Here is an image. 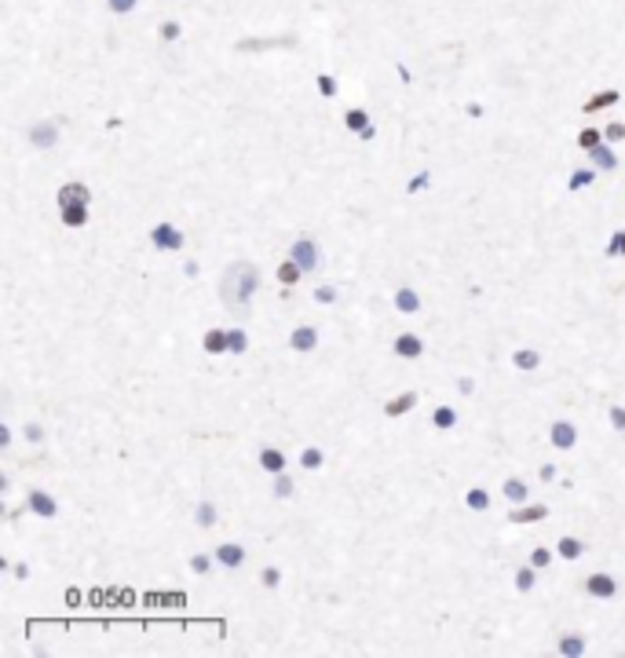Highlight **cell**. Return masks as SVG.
<instances>
[{"mask_svg": "<svg viewBox=\"0 0 625 658\" xmlns=\"http://www.w3.org/2000/svg\"><path fill=\"white\" fill-rule=\"evenodd\" d=\"M260 293V271L256 264L249 260H238L223 271V282H220V296L227 307H234V311H245L252 304V296Z\"/></svg>", "mask_w": 625, "mask_h": 658, "instance_id": "cell-1", "label": "cell"}, {"mask_svg": "<svg viewBox=\"0 0 625 658\" xmlns=\"http://www.w3.org/2000/svg\"><path fill=\"white\" fill-rule=\"evenodd\" d=\"M150 245H154L158 253H180L187 245V235L176 223H154L150 227Z\"/></svg>", "mask_w": 625, "mask_h": 658, "instance_id": "cell-2", "label": "cell"}, {"mask_svg": "<svg viewBox=\"0 0 625 658\" xmlns=\"http://www.w3.org/2000/svg\"><path fill=\"white\" fill-rule=\"evenodd\" d=\"M26 509L37 515V520H55V515H59V501L48 494V490L30 486V490H26Z\"/></svg>", "mask_w": 625, "mask_h": 658, "instance_id": "cell-3", "label": "cell"}, {"mask_svg": "<svg viewBox=\"0 0 625 658\" xmlns=\"http://www.w3.org/2000/svg\"><path fill=\"white\" fill-rule=\"evenodd\" d=\"M289 256L304 267V275H311V271L322 267V253H318V245L311 238H297V241H292V249H289Z\"/></svg>", "mask_w": 625, "mask_h": 658, "instance_id": "cell-4", "label": "cell"}, {"mask_svg": "<svg viewBox=\"0 0 625 658\" xmlns=\"http://www.w3.org/2000/svg\"><path fill=\"white\" fill-rule=\"evenodd\" d=\"M585 596H593V600H615V596H618L615 574H607V571L589 574V578H585Z\"/></svg>", "mask_w": 625, "mask_h": 658, "instance_id": "cell-5", "label": "cell"}, {"mask_svg": "<svg viewBox=\"0 0 625 658\" xmlns=\"http://www.w3.org/2000/svg\"><path fill=\"white\" fill-rule=\"evenodd\" d=\"M26 139H30V147H37V150H52L59 143V125L55 121H37V125H30Z\"/></svg>", "mask_w": 625, "mask_h": 658, "instance_id": "cell-6", "label": "cell"}, {"mask_svg": "<svg viewBox=\"0 0 625 658\" xmlns=\"http://www.w3.org/2000/svg\"><path fill=\"white\" fill-rule=\"evenodd\" d=\"M216 563L223 567V571H241L245 567V549L238 545V541H223V545H216Z\"/></svg>", "mask_w": 625, "mask_h": 658, "instance_id": "cell-7", "label": "cell"}, {"mask_svg": "<svg viewBox=\"0 0 625 658\" xmlns=\"http://www.w3.org/2000/svg\"><path fill=\"white\" fill-rule=\"evenodd\" d=\"M548 443L556 450H574L578 446V428H574V421H556L552 428H548Z\"/></svg>", "mask_w": 625, "mask_h": 658, "instance_id": "cell-8", "label": "cell"}, {"mask_svg": "<svg viewBox=\"0 0 625 658\" xmlns=\"http://www.w3.org/2000/svg\"><path fill=\"white\" fill-rule=\"evenodd\" d=\"M318 340H322V337H318V329H315V326H297V329L289 333V347H292V351H300V355L315 351Z\"/></svg>", "mask_w": 625, "mask_h": 658, "instance_id": "cell-9", "label": "cell"}, {"mask_svg": "<svg viewBox=\"0 0 625 658\" xmlns=\"http://www.w3.org/2000/svg\"><path fill=\"white\" fill-rule=\"evenodd\" d=\"M508 520L512 523H541V520H548V505H534V501H527V505H512Z\"/></svg>", "mask_w": 625, "mask_h": 658, "instance_id": "cell-10", "label": "cell"}, {"mask_svg": "<svg viewBox=\"0 0 625 658\" xmlns=\"http://www.w3.org/2000/svg\"><path fill=\"white\" fill-rule=\"evenodd\" d=\"M391 347H395V355H399V358H420V355H425V340H420L417 333H399Z\"/></svg>", "mask_w": 625, "mask_h": 658, "instance_id": "cell-11", "label": "cell"}, {"mask_svg": "<svg viewBox=\"0 0 625 658\" xmlns=\"http://www.w3.org/2000/svg\"><path fill=\"white\" fill-rule=\"evenodd\" d=\"M501 497L508 501V505H527L530 490H527V483H523L519 475H508V479L501 483Z\"/></svg>", "mask_w": 625, "mask_h": 658, "instance_id": "cell-12", "label": "cell"}, {"mask_svg": "<svg viewBox=\"0 0 625 658\" xmlns=\"http://www.w3.org/2000/svg\"><path fill=\"white\" fill-rule=\"evenodd\" d=\"M55 201H59V209L62 205H77V201H92V190H88L84 183H62L59 187V194H55Z\"/></svg>", "mask_w": 625, "mask_h": 658, "instance_id": "cell-13", "label": "cell"}, {"mask_svg": "<svg viewBox=\"0 0 625 658\" xmlns=\"http://www.w3.org/2000/svg\"><path fill=\"white\" fill-rule=\"evenodd\" d=\"M589 161L596 165L599 172H615L618 165H622V161H618V154H615V147H607V143L593 147V150H589Z\"/></svg>", "mask_w": 625, "mask_h": 658, "instance_id": "cell-14", "label": "cell"}, {"mask_svg": "<svg viewBox=\"0 0 625 658\" xmlns=\"http://www.w3.org/2000/svg\"><path fill=\"white\" fill-rule=\"evenodd\" d=\"M395 311L399 315H417L420 311V296L413 286H399L395 289Z\"/></svg>", "mask_w": 625, "mask_h": 658, "instance_id": "cell-15", "label": "cell"}, {"mask_svg": "<svg viewBox=\"0 0 625 658\" xmlns=\"http://www.w3.org/2000/svg\"><path fill=\"white\" fill-rule=\"evenodd\" d=\"M556 556H559V560H567V563L581 560V556H585V541H581V538H574V534H563V538L556 541Z\"/></svg>", "mask_w": 625, "mask_h": 658, "instance_id": "cell-16", "label": "cell"}, {"mask_svg": "<svg viewBox=\"0 0 625 658\" xmlns=\"http://www.w3.org/2000/svg\"><path fill=\"white\" fill-rule=\"evenodd\" d=\"M556 651L563 655V658H581L585 651H589V640H585L581 633H567V637H559Z\"/></svg>", "mask_w": 625, "mask_h": 658, "instance_id": "cell-17", "label": "cell"}, {"mask_svg": "<svg viewBox=\"0 0 625 658\" xmlns=\"http://www.w3.org/2000/svg\"><path fill=\"white\" fill-rule=\"evenodd\" d=\"M512 366L519 373H534L541 366V351H538V347H516V351H512Z\"/></svg>", "mask_w": 625, "mask_h": 658, "instance_id": "cell-18", "label": "cell"}, {"mask_svg": "<svg viewBox=\"0 0 625 658\" xmlns=\"http://www.w3.org/2000/svg\"><path fill=\"white\" fill-rule=\"evenodd\" d=\"M260 468L267 475H278V472H286V454L278 446H263L260 450Z\"/></svg>", "mask_w": 625, "mask_h": 658, "instance_id": "cell-19", "label": "cell"}, {"mask_svg": "<svg viewBox=\"0 0 625 658\" xmlns=\"http://www.w3.org/2000/svg\"><path fill=\"white\" fill-rule=\"evenodd\" d=\"M201 347H205V355H227V351H231L227 329H209L205 337H201Z\"/></svg>", "mask_w": 625, "mask_h": 658, "instance_id": "cell-20", "label": "cell"}, {"mask_svg": "<svg viewBox=\"0 0 625 658\" xmlns=\"http://www.w3.org/2000/svg\"><path fill=\"white\" fill-rule=\"evenodd\" d=\"M457 421H461V414H457L454 406H436L431 410V428H439V432H454Z\"/></svg>", "mask_w": 625, "mask_h": 658, "instance_id": "cell-21", "label": "cell"}, {"mask_svg": "<svg viewBox=\"0 0 625 658\" xmlns=\"http://www.w3.org/2000/svg\"><path fill=\"white\" fill-rule=\"evenodd\" d=\"M59 219H62V227H84L88 223V205L77 201V205H62L59 209Z\"/></svg>", "mask_w": 625, "mask_h": 658, "instance_id": "cell-22", "label": "cell"}, {"mask_svg": "<svg viewBox=\"0 0 625 658\" xmlns=\"http://www.w3.org/2000/svg\"><path fill=\"white\" fill-rule=\"evenodd\" d=\"M413 406H417V392H402V395H395L391 403H384V417H402V414H410Z\"/></svg>", "mask_w": 625, "mask_h": 658, "instance_id": "cell-23", "label": "cell"}, {"mask_svg": "<svg viewBox=\"0 0 625 658\" xmlns=\"http://www.w3.org/2000/svg\"><path fill=\"white\" fill-rule=\"evenodd\" d=\"M596 165H589V169H574L570 172V179H567V190H570V194H578V190H589L593 183H596Z\"/></svg>", "mask_w": 625, "mask_h": 658, "instance_id": "cell-24", "label": "cell"}, {"mask_svg": "<svg viewBox=\"0 0 625 658\" xmlns=\"http://www.w3.org/2000/svg\"><path fill=\"white\" fill-rule=\"evenodd\" d=\"M465 509H468V512H487V509H490V490H487V486L465 490Z\"/></svg>", "mask_w": 625, "mask_h": 658, "instance_id": "cell-25", "label": "cell"}, {"mask_svg": "<svg viewBox=\"0 0 625 658\" xmlns=\"http://www.w3.org/2000/svg\"><path fill=\"white\" fill-rule=\"evenodd\" d=\"M300 275H304V267H300L297 260H292V256H286V260L278 264V271H274V278L282 282V286H297Z\"/></svg>", "mask_w": 625, "mask_h": 658, "instance_id": "cell-26", "label": "cell"}, {"mask_svg": "<svg viewBox=\"0 0 625 658\" xmlns=\"http://www.w3.org/2000/svg\"><path fill=\"white\" fill-rule=\"evenodd\" d=\"M344 125H348V132H351V136H359L362 128H369L373 121H369V110H366V107H351L348 113H344Z\"/></svg>", "mask_w": 625, "mask_h": 658, "instance_id": "cell-27", "label": "cell"}, {"mask_svg": "<svg viewBox=\"0 0 625 658\" xmlns=\"http://www.w3.org/2000/svg\"><path fill=\"white\" fill-rule=\"evenodd\" d=\"M194 523H198V527H205V531L220 523V512H216L212 501H198V505H194Z\"/></svg>", "mask_w": 625, "mask_h": 658, "instance_id": "cell-28", "label": "cell"}, {"mask_svg": "<svg viewBox=\"0 0 625 658\" xmlns=\"http://www.w3.org/2000/svg\"><path fill=\"white\" fill-rule=\"evenodd\" d=\"M534 585H538V567H534V563L519 567V571H516V589H519V592H530Z\"/></svg>", "mask_w": 625, "mask_h": 658, "instance_id": "cell-29", "label": "cell"}, {"mask_svg": "<svg viewBox=\"0 0 625 658\" xmlns=\"http://www.w3.org/2000/svg\"><path fill=\"white\" fill-rule=\"evenodd\" d=\"M428 187H431V169H420L413 179H406V194L410 198H417L420 190H428Z\"/></svg>", "mask_w": 625, "mask_h": 658, "instance_id": "cell-30", "label": "cell"}, {"mask_svg": "<svg viewBox=\"0 0 625 658\" xmlns=\"http://www.w3.org/2000/svg\"><path fill=\"white\" fill-rule=\"evenodd\" d=\"M227 340H231V355H245L249 351V333L234 326V329H227Z\"/></svg>", "mask_w": 625, "mask_h": 658, "instance_id": "cell-31", "label": "cell"}, {"mask_svg": "<svg viewBox=\"0 0 625 658\" xmlns=\"http://www.w3.org/2000/svg\"><path fill=\"white\" fill-rule=\"evenodd\" d=\"M618 99H622L618 92H599V95H593L589 102H585L581 110H585V113H596V110H604V107H615Z\"/></svg>", "mask_w": 625, "mask_h": 658, "instance_id": "cell-32", "label": "cell"}, {"mask_svg": "<svg viewBox=\"0 0 625 658\" xmlns=\"http://www.w3.org/2000/svg\"><path fill=\"white\" fill-rule=\"evenodd\" d=\"M187 563H190V571H194L198 578H209V574H212V563H216V556H205V552H194V556H190Z\"/></svg>", "mask_w": 625, "mask_h": 658, "instance_id": "cell-33", "label": "cell"}, {"mask_svg": "<svg viewBox=\"0 0 625 658\" xmlns=\"http://www.w3.org/2000/svg\"><path fill=\"white\" fill-rule=\"evenodd\" d=\"M322 461H326V454H322L318 446H308V450L300 454V464H304L308 472H318V468H322Z\"/></svg>", "mask_w": 625, "mask_h": 658, "instance_id": "cell-34", "label": "cell"}, {"mask_svg": "<svg viewBox=\"0 0 625 658\" xmlns=\"http://www.w3.org/2000/svg\"><path fill=\"white\" fill-rule=\"evenodd\" d=\"M292 494H297V486H292V479H289V475H286V472H278V475H274V497H282V501H289Z\"/></svg>", "mask_w": 625, "mask_h": 658, "instance_id": "cell-35", "label": "cell"}, {"mask_svg": "<svg viewBox=\"0 0 625 658\" xmlns=\"http://www.w3.org/2000/svg\"><path fill=\"white\" fill-rule=\"evenodd\" d=\"M604 256H610V260H615V256H625V230H615V235L607 238Z\"/></svg>", "mask_w": 625, "mask_h": 658, "instance_id": "cell-36", "label": "cell"}, {"mask_svg": "<svg viewBox=\"0 0 625 658\" xmlns=\"http://www.w3.org/2000/svg\"><path fill=\"white\" fill-rule=\"evenodd\" d=\"M599 143H604V132H596V128H585V132H578V147H581L585 154H589L593 147H599Z\"/></svg>", "mask_w": 625, "mask_h": 658, "instance_id": "cell-37", "label": "cell"}, {"mask_svg": "<svg viewBox=\"0 0 625 658\" xmlns=\"http://www.w3.org/2000/svg\"><path fill=\"white\" fill-rule=\"evenodd\" d=\"M318 95H322V99H333L337 92H340V88H337V77H329V73H318Z\"/></svg>", "mask_w": 625, "mask_h": 658, "instance_id": "cell-38", "label": "cell"}, {"mask_svg": "<svg viewBox=\"0 0 625 658\" xmlns=\"http://www.w3.org/2000/svg\"><path fill=\"white\" fill-rule=\"evenodd\" d=\"M260 585L263 589H278V585H282V571H278V567H263V571H260Z\"/></svg>", "mask_w": 625, "mask_h": 658, "instance_id": "cell-39", "label": "cell"}, {"mask_svg": "<svg viewBox=\"0 0 625 658\" xmlns=\"http://www.w3.org/2000/svg\"><path fill=\"white\" fill-rule=\"evenodd\" d=\"M340 289L337 286H315V304H337Z\"/></svg>", "mask_w": 625, "mask_h": 658, "instance_id": "cell-40", "label": "cell"}, {"mask_svg": "<svg viewBox=\"0 0 625 658\" xmlns=\"http://www.w3.org/2000/svg\"><path fill=\"white\" fill-rule=\"evenodd\" d=\"M552 556H556V552H552V549H545V545H538V549H534V552H530V563H534V567H538V571H541V567H548V563H552Z\"/></svg>", "mask_w": 625, "mask_h": 658, "instance_id": "cell-41", "label": "cell"}, {"mask_svg": "<svg viewBox=\"0 0 625 658\" xmlns=\"http://www.w3.org/2000/svg\"><path fill=\"white\" fill-rule=\"evenodd\" d=\"M607 421H610V428H615V432H625V406H610L607 410Z\"/></svg>", "mask_w": 625, "mask_h": 658, "instance_id": "cell-42", "label": "cell"}, {"mask_svg": "<svg viewBox=\"0 0 625 658\" xmlns=\"http://www.w3.org/2000/svg\"><path fill=\"white\" fill-rule=\"evenodd\" d=\"M604 139H607V143H622V139H625V125H622V121H610V125L604 128Z\"/></svg>", "mask_w": 625, "mask_h": 658, "instance_id": "cell-43", "label": "cell"}, {"mask_svg": "<svg viewBox=\"0 0 625 658\" xmlns=\"http://www.w3.org/2000/svg\"><path fill=\"white\" fill-rule=\"evenodd\" d=\"M106 4H110V11H118V15H129V11H136L139 0H106Z\"/></svg>", "mask_w": 625, "mask_h": 658, "instance_id": "cell-44", "label": "cell"}, {"mask_svg": "<svg viewBox=\"0 0 625 658\" xmlns=\"http://www.w3.org/2000/svg\"><path fill=\"white\" fill-rule=\"evenodd\" d=\"M180 37V22H161V41H176Z\"/></svg>", "mask_w": 625, "mask_h": 658, "instance_id": "cell-45", "label": "cell"}, {"mask_svg": "<svg viewBox=\"0 0 625 658\" xmlns=\"http://www.w3.org/2000/svg\"><path fill=\"white\" fill-rule=\"evenodd\" d=\"M22 435H26L30 443H41V439H44V428H41V424H26V428H22Z\"/></svg>", "mask_w": 625, "mask_h": 658, "instance_id": "cell-46", "label": "cell"}, {"mask_svg": "<svg viewBox=\"0 0 625 658\" xmlns=\"http://www.w3.org/2000/svg\"><path fill=\"white\" fill-rule=\"evenodd\" d=\"M11 574H15L19 582H26V578H30V563H22V560H19V563H11Z\"/></svg>", "mask_w": 625, "mask_h": 658, "instance_id": "cell-47", "label": "cell"}, {"mask_svg": "<svg viewBox=\"0 0 625 658\" xmlns=\"http://www.w3.org/2000/svg\"><path fill=\"white\" fill-rule=\"evenodd\" d=\"M538 475H541V483H552L556 479V464H541Z\"/></svg>", "mask_w": 625, "mask_h": 658, "instance_id": "cell-48", "label": "cell"}, {"mask_svg": "<svg viewBox=\"0 0 625 658\" xmlns=\"http://www.w3.org/2000/svg\"><path fill=\"white\" fill-rule=\"evenodd\" d=\"M457 392H461V395H472V392H476V381H472V377H461V381H457Z\"/></svg>", "mask_w": 625, "mask_h": 658, "instance_id": "cell-49", "label": "cell"}, {"mask_svg": "<svg viewBox=\"0 0 625 658\" xmlns=\"http://www.w3.org/2000/svg\"><path fill=\"white\" fill-rule=\"evenodd\" d=\"M359 139H362V143H369V139H377V125H369V128H362V132H359Z\"/></svg>", "mask_w": 625, "mask_h": 658, "instance_id": "cell-50", "label": "cell"}, {"mask_svg": "<svg viewBox=\"0 0 625 658\" xmlns=\"http://www.w3.org/2000/svg\"><path fill=\"white\" fill-rule=\"evenodd\" d=\"M11 446V428L4 424V428H0V450H8Z\"/></svg>", "mask_w": 625, "mask_h": 658, "instance_id": "cell-51", "label": "cell"}, {"mask_svg": "<svg viewBox=\"0 0 625 658\" xmlns=\"http://www.w3.org/2000/svg\"><path fill=\"white\" fill-rule=\"evenodd\" d=\"M395 70H399V77H402V84H410V81H413V73H410V70H406V66H402V62H399V66H395Z\"/></svg>", "mask_w": 625, "mask_h": 658, "instance_id": "cell-52", "label": "cell"}, {"mask_svg": "<svg viewBox=\"0 0 625 658\" xmlns=\"http://www.w3.org/2000/svg\"><path fill=\"white\" fill-rule=\"evenodd\" d=\"M183 275L194 278V275H198V260H187V264H183Z\"/></svg>", "mask_w": 625, "mask_h": 658, "instance_id": "cell-53", "label": "cell"}, {"mask_svg": "<svg viewBox=\"0 0 625 658\" xmlns=\"http://www.w3.org/2000/svg\"><path fill=\"white\" fill-rule=\"evenodd\" d=\"M468 118H483V107H479V102H468Z\"/></svg>", "mask_w": 625, "mask_h": 658, "instance_id": "cell-54", "label": "cell"}]
</instances>
